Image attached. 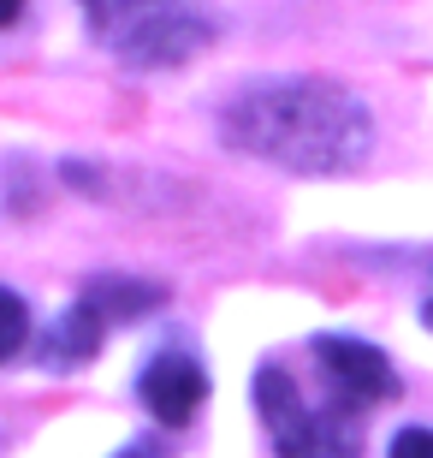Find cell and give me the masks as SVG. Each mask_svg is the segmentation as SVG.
<instances>
[{"label": "cell", "mask_w": 433, "mask_h": 458, "mask_svg": "<svg viewBox=\"0 0 433 458\" xmlns=\"http://www.w3.org/2000/svg\"><path fill=\"white\" fill-rule=\"evenodd\" d=\"M220 137L279 173L333 179L362 167L374 149V119L345 84L327 78H262L220 107Z\"/></svg>", "instance_id": "1"}, {"label": "cell", "mask_w": 433, "mask_h": 458, "mask_svg": "<svg viewBox=\"0 0 433 458\" xmlns=\"http://www.w3.org/2000/svg\"><path fill=\"white\" fill-rule=\"evenodd\" d=\"M78 6L89 18V36L137 72L184 66L214 36L196 0H78Z\"/></svg>", "instance_id": "2"}, {"label": "cell", "mask_w": 433, "mask_h": 458, "mask_svg": "<svg viewBox=\"0 0 433 458\" xmlns=\"http://www.w3.org/2000/svg\"><path fill=\"white\" fill-rule=\"evenodd\" d=\"M255 411L279 458H362V411L338 399L309 405V393L273 363L255 375Z\"/></svg>", "instance_id": "3"}, {"label": "cell", "mask_w": 433, "mask_h": 458, "mask_svg": "<svg viewBox=\"0 0 433 458\" xmlns=\"http://www.w3.org/2000/svg\"><path fill=\"white\" fill-rule=\"evenodd\" d=\"M315 363H321V375H327L333 399L350 405V411H374V405H386V399H398V369L386 363L380 345L350 340V334H321Z\"/></svg>", "instance_id": "4"}, {"label": "cell", "mask_w": 433, "mask_h": 458, "mask_svg": "<svg viewBox=\"0 0 433 458\" xmlns=\"http://www.w3.org/2000/svg\"><path fill=\"white\" fill-rule=\"evenodd\" d=\"M137 399L149 405L154 423L184 428L190 417H196V405L208 399V369H202L196 357L167 352V357H154L149 369H143V381H137Z\"/></svg>", "instance_id": "5"}, {"label": "cell", "mask_w": 433, "mask_h": 458, "mask_svg": "<svg viewBox=\"0 0 433 458\" xmlns=\"http://www.w3.org/2000/svg\"><path fill=\"white\" fill-rule=\"evenodd\" d=\"M101 334H107V322L78 298V304L54 322V334L42 340V363H48V369H78V363H89V357L101 352Z\"/></svg>", "instance_id": "6"}, {"label": "cell", "mask_w": 433, "mask_h": 458, "mask_svg": "<svg viewBox=\"0 0 433 458\" xmlns=\"http://www.w3.org/2000/svg\"><path fill=\"white\" fill-rule=\"evenodd\" d=\"M161 298H167L161 286L131 280V274H101V280H89V286H84V304L96 310L107 327H113V322H131V316H149Z\"/></svg>", "instance_id": "7"}, {"label": "cell", "mask_w": 433, "mask_h": 458, "mask_svg": "<svg viewBox=\"0 0 433 458\" xmlns=\"http://www.w3.org/2000/svg\"><path fill=\"white\" fill-rule=\"evenodd\" d=\"M24 345H30V310H24V298H18V292L0 286V363H6V357H18Z\"/></svg>", "instance_id": "8"}, {"label": "cell", "mask_w": 433, "mask_h": 458, "mask_svg": "<svg viewBox=\"0 0 433 458\" xmlns=\"http://www.w3.org/2000/svg\"><path fill=\"white\" fill-rule=\"evenodd\" d=\"M392 458H433V428H421V423L398 428L392 435Z\"/></svg>", "instance_id": "9"}, {"label": "cell", "mask_w": 433, "mask_h": 458, "mask_svg": "<svg viewBox=\"0 0 433 458\" xmlns=\"http://www.w3.org/2000/svg\"><path fill=\"white\" fill-rule=\"evenodd\" d=\"M18 18H24V0H0V30H6V24H18Z\"/></svg>", "instance_id": "10"}, {"label": "cell", "mask_w": 433, "mask_h": 458, "mask_svg": "<svg viewBox=\"0 0 433 458\" xmlns=\"http://www.w3.org/2000/svg\"><path fill=\"white\" fill-rule=\"evenodd\" d=\"M421 322H428V327H433V298H428V304H421Z\"/></svg>", "instance_id": "11"}, {"label": "cell", "mask_w": 433, "mask_h": 458, "mask_svg": "<svg viewBox=\"0 0 433 458\" xmlns=\"http://www.w3.org/2000/svg\"><path fill=\"white\" fill-rule=\"evenodd\" d=\"M119 458H149V453H119Z\"/></svg>", "instance_id": "12"}]
</instances>
